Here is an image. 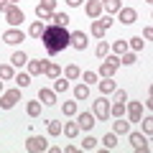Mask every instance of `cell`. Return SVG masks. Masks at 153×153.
<instances>
[{
    "label": "cell",
    "mask_w": 153,
    "mask_h": 153,
    "mask_svg": "<svg viewBox=\"0 0 153 153\" xmlns=\"http://www.w3.org/2000/svg\"><path fill=\"white\" fill-rule=\"evenodd\" d=\"M84 13H87L89 18H100V16H102V0H87Z\"/></svg>",
    "instance_id": "10"
},
{
    "label": "cell",
    "mask_w": 153,
    "mask_h": 153,
    "mask_svg": "<svg viewBox=\"0 0 153 153\" xmlns=\"http://www.w3.org/2000/svg\"><path fill=\"white\" fill-rule=\"evenodd\" d=\"M143 44H146V41H143L140 36H135V38H130V41H128V49H133V51H140V49H143Z\"/></svg>",
    "instance_id": "36"
},
{
    "label": "cell",
    "mask_w": 153,
    "mask_h": 153,
    "mask_svg": "<svg viewBox=\"0 0 153 153\" xmlns=\"http://www.w3.org/2000/svg\"><path fill=\"white\" fill-rule=\"evenodd\" d=\"M3 41H5V44H21V41H26V33H23L21 28H8V31L3 33Z\"/></svg>",
    "instance_id": "9"
},
{
    "label": "cell",
    "mask_w": 153,
    "mask_h": 153,
    "mask_svg": "<svg viewBox=\"0 0 153 153\" xmlns=\"http://www.w3.org/2000/svg\"><path fill=\"white\" fill-rule=\"evenodd\" d=\"M10 61H13V66H23V64H28V56L23 54V51H16V54L10 56Z\"/></svg>",
    "instance_id": "28"
},
{
    "label": "cell",
    "mask_w": 153,
    "mask_h": 153,
    "mask_svg": "<svg viewBox=\"0 0 153 153\" xmlns=\"http://www.w3.org/2000/svg\"><path fill=\"white\" fill-rule=\"evenodd\" d=\"M151 36H153V28H151V26H146V31H143V36H140V38H146V41H148Z\"/></svg>",
    "instance_id": "43"
},
{
    "label": "cell",
    "mask_w": 153,
    "mask_h": 153,
    "mask_svg": "<svg viewBox=\"0 0 153 153\" xmlns=\"http://www.w3.org/2000/svg\"><path fill=\"white\" fill-rule=\"evenodd\" d=\"M82 3H84V0H66V5H71V8H79Z\"/></svg>",
    "instance_id": "44"
},
{
    "label": "cell",
    "mask_w": 153,
    "mask_h": 153,
    "mask_svg": "<svg viewBox=\"0 0 153 153\" xmlns=\"http://www.w3.org/2000/svg\"><path fill=\"white\" fill-rule=\"evenodd\" d=\"M64 76H66V79H79L82 71H79V66H76V64H69V66L64 69Z\"/></svg>",
    "instance_id": "24"
},
{
    "label": "cell",
    "mask_w": 153,
    "mask_h": 153,
    "mask_svg": "<svg viewBox=\"0 0 153 153\" xmlns=\"http://www.w3.org/2000/svg\"><path fill=\"white\" fill-rule=\"evenodd\" d=\"M100 23H102V26H105V28H110V26H112V23H115V21H112V18H110V16H105V18H100Z\"/></svg>",
    "instance_id": "42"
},
{
    "label": "cell",
    "mask_w": 153,
    "mask_h": 153,
    "mask_svg": "<svg viewBox=\"0 0 153 153\" xmlns=\"http://www.w3.org/2000/svg\"><path fill=\"white\" fill-rule=\"evenodd\" d=\"M36 8H41V10H46V13H54L56 10V0H41Z\"/></svg>",
    "instance_id": "33"
},
{
    "label": "cell",
    "mask_w": 153,
    "mask_h": 153,
    "mask_svg": "<svg viewBox=\"0 0 153 153\" xmlns=\"http://www.w3.org/2000/svg\"><path fill=\"white\" fill-rule=\"evenodd\" d=\"M38 100H41V105H56V92H54V89H44V87H41Z\"/></svg>",
    "instance_id": "17"
},
{
    "label": "cell",
    "mask_w": 153,
    "mask_h": 153,
    "mask_svg": "<svg viewBox=\"0 0 153 153\" xmlns=\"http://www.w3.org/2000/svg\"><path fill=\"white\" fill-rule=\"evenodd\" d=\"M44 74L49 76V79H56V76H61V66H59V64H54V61H49Z\"/></svg>",
    "instance_id": "20"
},
{
    "label": "cell",
    "mask_w": 153,
    "mask_h": 153,
    "mask_svg": "<svg viewBox=\"0 0 153 153\" xmlns=\"http://www.w3.org/2000/svg\"><path fill=\"white\" fill-rule=\"evenodd\" d=\"M146 3H148V5H151V3H153V0H146Z\"/></svg>",
    "instance_id": "48"
},
{
    "label": "cell",
    "mask_w": 153,
    "mask_h": 153,
    "mask_svg": "<svg viewBox=\"0 0 153 153\" xmlns=\"http://www.w3.org/2000/svg\"><path fill=\"white\" fill-rule=\"evenodd\" d=\"M125 102H128V100H125ZM125 102H123V100L110 102V115H112V117H125Z\"/></svg>",
    "instance_id": "15"
},
{
    "label": "cell",
    "mask_w": 153,
    "mask_h": 153,
    "mask_svg": "<svg viewBox=\"0 0 153 153\" xmlns=\"http://www.w3.org/2000/svg\"><path fill=\"white\" fill-rule=\"evenodd\" d=\"M26 151H28V153H44V151H49V143H46L44 135H28Z\"/></svg>",
    "instance_id": "2"
},
{
    "label": "cell",
    "mask_w": 153,
    "mask_h": 153,
    "mask_svg": "<svg viewBox=\"0 0 153 153\" xmlns=\"http://www.w3.org/2000/svg\"><path fill=\"white\" fill-rule=\"evenodd\" d=\"M76 125H79V130H92L94 128V115L92 112H82L76 117Z\"/></svg>",
    "instance_id": "11"
},
{
    "label": "cell",
    "mask_w": 153,
    "mask_h": 153,
    "mask_svg": "<svg viewBox=\"0 0 153 153\" xmlns=\"http://www.w3.org/2000/svg\"><path fill=\"white\" fill-rule=\"evenodd\" d=\"M13 76H16V71L10 64H0V79H13Z\"/></svg>",
    "instance_id": "30"
},
{
    "label": "cell",
    "mask_w": 153,
    "mask_h": 153,
    "mask_svg": "<svg viewBox=\"0 0 153 153\" xmlns=\"http://www.w3.org/2000/svg\"><path fill=\"white\" fill-rule=\"evenodd\" d=\"M8 5H10L8 0H0V13H5V10H8Z\"/></svg>",
    "instance_id": "45"
},
{
    "label": "cell",
    "mask_w": 153,
    "mask_h": 153,
    "mask_svg": "<svg viewBox=\"0 0 153 153\" xmlns=\"http://www.w3.org/2000/svg\"><path fill=\"white\" fill-rule=\"evenodd\" d=\"M97 84H100V92L102 94H112L117 89V84L112 82V76H102V82H97Z\"/></svg>",
    "instance_id": "16"
},
{
    "label": "cell",
    "mask_w": 153,
    "mask_h": 153,
    "mask_svg": "<svg viewBox=\"0 0 153 153\" xmlns=\"http://www.w3.org/2000/svg\"><path fill=\"white\" fill-rule=\"evenodd\" d=\"M74 97L76 100H87L89 97V84H84V82L76 84V87H74Z\"/></svg>",
    "instance_id": "22"
},
{
    "label": "cell",
    "mask_w": 153,
    "mask_h": 153,
    "mask_svg": "<svg viewBox=\"0 0 153 153\" xmlns=\"http://www.w3.org/2000/svg\"><path fill=\"white\" fill-rule=\"evenodd\" d=\"M102 143H105V148H107V151H112V148L117 146V135H115V133H107V135L102 138Z\"/></svg>",
    "instance_id": "32"
},
{
    "label": "cell",
    "mask_w": 153,
    "mask_h": 153,
    "mask_svg": "<svg viewBox=\"0 0 153 153\" xmlns=\"http://www.w3.org/2000/svg\"><path fill=\"white\" fill-rule=\"evenodd\" d=\"M8 3H10V5H18V3H21V0H8Z\"/></svg>",
    "instance_id": "46"
},
{
    "label": "cell",
    "mask_w": 153,
    "mask_h": 153,
    "mask_svg": "<svg viewBox=\"0 0 153 153\" xmlns=\"http://www.w3.org/2000/svg\"><path fill=\"white\" fill-rule=\"evenodd\" d=\"M46 64H49V61H44V59H33V61H28V74H31V76L44 74V71H46Z\"/></svg>",
    "instance_id": "12"
},
{
    "label": "cell",
    "mask_w": 153,
    "mask_h": 153,
    "mask_svg": "<svg viewBox=\"0 0 153 153\" xmlns=\"http://www.w3.org/2000/svg\"><path fill=\"white\" fill-rule=\"evenodd\" d=\"M18 100H21V87L18 89H8V92H3V97H0V107L10 110V107H16Z\"/></svg>",
    "instance_id": "4"
},
{
    "label": "cell",
    "mask_w": 153,
    "mask_h": 153,
    "mask_svg": "<svg viewBox=\"0 0 153 153\" xmlns=\"http://www.w3.org/2000/svg\"><path fill=\"white\" fill-rule=\"evenodd\" d=\"M46 128H49V135H61V128H64V125H61L59 120H49Z\"/></svg>",
    "instance_id": "29"
},
{
    "label": "cell",
    "mask_w": 153,
    "mask_h": 153,
    "mask_svg": "<svg viewBox=\"0 0 153 153\" xmlns=\"http://www.w3.org/2000/svg\"><path fill=\"white\" fill-rule=\"evenodd\" d=\"M13 79H16V84H18V87H28V84H31V74H23V71H21V74H16V76H13Z\"/></svg>",
    "instance_id": "31"
},
{
    "label": "cell",
    "mask_w": 153,
    "mask_h": 153,
    "mask_svg": "<svg viewBox=\"0 0 153 153\" xmlns=\"http://www.w3.org/2000/svg\"><path fill=\"white\" fill-rule=\"evenodd\" d=\"M105 31H107V28L100 23V18H97V21H92V36L97 38V41H102V38H105Z\"/></svg>",
    "instance_id": "21"
},
{
    "label": "cell",
    "mask_w": 153,
    "mask_h": 153,
    "mask_svg": "<svg viewBox=\"0 0 153 153\" xmlns=\"http://www.w3.org/2000/svg\"><path fill=\"white\" fill-rule=\"evenodd\" d=\"M41 41H44L46 51L49 54H59V51H64L66 46H69V31H66V26H46L44 28V36H41Z\"/></svg>",
    "instance_id": "1"
},
{
    "label": "cell",
    "mask_w": 153,
    "mask_h": 153,
    "mask_svg": "<svg viewBox=\"0 0 153 153\" xmlns=\"http://www.w3.org/2000/svg\"><path fill=\"white\" fill-rule=\"evenodd\" d=\"M128 135H130V143H133L135 151H143V153L151 151V143H148V138L143 135V133H128Z\"/></svg>",
    "instance_id": "6"
},
{
    "label": "cell",
    "mask_w": 153,
    "mask_h": 153,
    "mask_svg": "<svg viewBox=\"0 0 153 153\" xmlns=\"http://www.w3.org/2000/svg\"><path fill=\"white\" fill-rule=\"evenodd\" d=\"M82 148H84V151H94V148H97V138H92V135L84 138V140H82Z\"/></svg>",
    "instance_id": "39"
},
{
    "label": "cell",
    "mask_w": 153,
    "mask_h": 153,
    "mask_svg": "<svg viewBox=\"0 0 153 153\" xmlns=\"http://www.w3.org/2000/svg\"><path fill=\"white\" fill-rule=\"evenodd\" d=\"M102 8H105L107 13H117L123 5H120V0H102Z\"/></svg>",
    "instance_id": "26"
},
{
    "label": "cell",
    "mask_w": 153,
    "mask_h": 153,
    "mask_svg": "<svg viewBox=\"0 0 153 153\" xmlns=\"http://www.w3.org/2000/svg\"><path fill=\"white\" fill-rule=\"evenodd\" d=\"M69 46H74L76 51H84V49H87V33H84V31L69 33Z\"/></svg>",
    "instance_id": "8"
},
{
    "label": "cell",
    "mask_w": 153,
    "mask_h": 153,
    "mask_svg": "<svg viewBox=\"0 0 153 153\" xmlns=\"http://www.w3.org/2000/svg\"><path fill=\"white\" fill-rule=\"evenodd\" d=\"M82 79H84V84H97V79H100V76H97V71H84V74H82Z\"/></svg>",
    "instance_id": "38"
},
{
    "label": "cell",
    "mask_w": 153,
    "mask_h": 153,
    "mask_svg": "<svg viewBox=\"0 0 153 153\" xmlns=\"http://www.w3.org/2000/svg\"><path fill=\"white\" fill-rule=\"evenodd\" d=\"M140 125H143V133L151 135L153 133V117H140Z\"/></svg>",
    "instance_id": "37"
},
{
    "label": "cell",
    "mask_w": 153,
    "mask_h": 153,
    "mask_svg": "<svg viewBox=\"0 0 153 153\" xmlns=\"http://www.w3.org/2000/svg\"><path fill=\"white\" fill-rule=\"evenodd\" d=\"M0 94H3V82H0Z\"/></svg>",
    "instance_id": "47"
},
{
    "label": "cell",
    "mask_w": 153,
    "mask_h": 153,
    "mask_svg": "<svg viewBox=\"0 0 153 153\" xmlns=\"http://www.w3.org/2000/svg\"><path fill=\"white\" fill-rule=\"evenodd\" d=\"M61 133H64L66 138H76L79 135V125H76V123H66V125L61 128Z\"/></svg>",
    "instance_id": "23"
},
{
    "label": "cell",
    "mask_w": 153,
    "mask_h": 153,
    "mask_svg": "<svg viewBox=\"0 0 153 153\" xmlns=\"http://www.w3.org/2000/svg\"><path fill=\"white\" fill-rule=\"evenodd\" d=\"M112 133H115V135H128V133H130V123H128L125 117H115Z\"/></svg>",
    "instance_id": "13"
},
{
    "label": "cell",
    "mask_w": 153,
    "mask_h": 153,
    "mask_svg": "<svg viewBox=\"0 0 153 153\" xmlns=\"http://www.w3.org/2000/svg\"><path fill=\"white\" fill-rule=\"evenodd\" d=\"M44 28H46V23H44V21H33V23H31V28H28L31 38H41V36H44Z\"/></svg>",
    "instance_id": "18"
},
{
    "label": "cell",
    "mask_w": 153,
    "mask_h": 153,
    "mask_svg": "<svg viewBox=\"0 0 153 153\" xmlns=\"http://www.w3.org/2000/svg\"><path fill=\"white\" fill-rule=\"evenodd\" d=\"M5 21L10 23L13 28L21 26V23H23V10H21L18 5H8V10H5Z\"/></svg>",
    "instance_id": "7"
},
{
    "label": "cell",
    "mask_w": 153,
    "mask_h": 153,
    "mask_svg": "<svg viewBox=\"0 0 153 153\" xmlns=\"http://www.w3.org/2000/svg\"><path fill=\"white\" fill-rule=\"evenodd\" d=\"M110 49H112L117 56H120V54H125V51H128V41H123V38H120V41H115V44L110 46Z\"/></svg>",
    "instance_id": "34"
},
{
    "label": "cell",
    "mask_w": 153,
    "mask_h": 153,
    "mask_svg": "<svg viewBox=\"0 0 153 153\" xmlns=\"http://www.w3.org/2000/svg\"><path fill=\"white\" fill-rule=\"evenodd\" d=\"M117 13H120V21L125 23V26H130V23H135V21H138V13L133 10V8H120Z\"/></svg>",
    "instance_id": "14"
},
{
    "label": "cell",
    "mask_w": 153,
    "mask_h": 153,
    "mask_svg": "<svg viewBox=\"0 0 153 153\" xmlns=\"http://www.w3.org/2000/svg\"><path fill=\"white\" fill-rule=\"evenodd\" d=\"M107 54H110V46L105 44V38H102V41H100V44H97V56H100V59H105V56H107Z\"/></svg>",
    "instance_id": "40"
},
{
    "label": "cell",
    "mask_w": 153,
    "mask_h": 153,
    "mask_svg": "<svg viewBox=\"0 0 153 153\" xmlns=\"http://www.w3.org/2000/svg\"><path fill=\"white\" fill-rule=\"evenodd\" d=\"M49 21L54 23V26H66V23H69V16H66V13H59V10H54Z\"/></svg>",
    "instance_id": "19"
},
{
    "label": "cell",
    "mask_w": 153,
    "mask_h": 153,
    "mask_svg": "<svg viewBox=\"0 0 153 153\" xmlns=\"http://www.w3.org/2000/svg\"><path fill=\"white\" fill-rule=\"evenodd\" d=\"M66 89H69V82L61 79V76H56L54 79V92H66Z\"/></svg>",
    "instance_id": "35"
},
{
    "label": "cell",
    "mask_w": 153,
    "mask_h": 153,
    "mask_svg": "<svg viewBox=\"0 0 153 153\" xmlns=\"http://www.w3.org/2000/svg\"><path fill=\"white\" fill-rule=\"evenodd\" d=\"M125 115L130 117V123H140V117H143V100L140 102H125Z\"/></svg>",
    "instance_id": "5"
},
{
    "label": "cell",
    "mask_w": 153,
    "mask_h": 153,
    "mask_svg": "<svg viewBox=\"0 0 153 153\" xmlns=\"http://www.w3.org/2000/svg\"><path fill=\"white\" fill-rule=\"evenodd\" d=\"M120 64H135V54H133V51H125L123 59H120Z\"/></svg>",
    "instance_id": "41"
},
{
    "label": "cell",
    "mask_w": 153,
    "mask_h": 153,
    "mask_svg": "<svg viewBox=\"0 0 153 153\" xmlns=\"http://www.w3.org/2000/svg\"><path fill=\"white\" fill-rule=\"evenodd\" d=\"M76 110H79V105H76V102H64V105H61V112H64L66 117L76 115Z\"/></svg>",
    "instance_id": "27"
},
{
    "label": "cell",
    "mask_w": 153,
    "mask_h": 153,
    "mask_svg": "<svg viewBox=\"0 0 153 153\" xmlns=\"http://www.w3.org/2000/svg\"><path fill=\"white\" fill-rule=\"evenodd\" d=\"M26 112H28V117H38V115H41V100H38V102H28Z\"/></svg>",
    "instance_id": "25"
},
{
    "label": "cell",
    "mask_w": 153,
    "mask_h": 153,
    "mask_svg": "<svg viewBox=\"0 0 153 153\" xmlns=\"http://www.w3.org/2000/svg\"><path fill=\"white\" fill-rule=\"evenodd\" d=\"M92 115H94V120H107V117H110V102L105 100V94H100V100L94 102Z\"/></svg>",
    "instance_id": "3"
}]
</instances>
